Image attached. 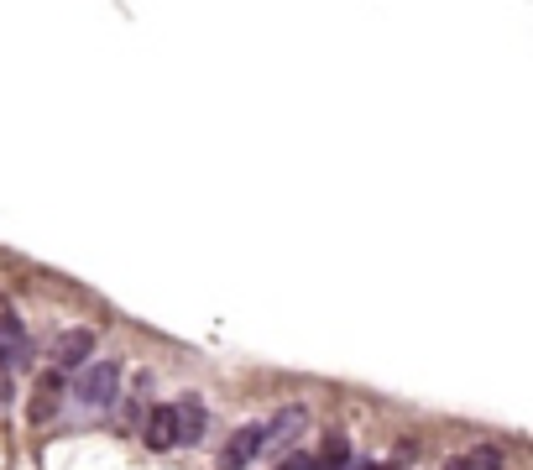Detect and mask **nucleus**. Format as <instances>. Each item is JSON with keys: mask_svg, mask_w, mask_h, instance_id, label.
I'll use <instances>...</instances> for the list:
<instances>
[{"mask_svg": "<svg viewBox=\"0 0 533 470\" xmlns=\"http://www.w3.org/2000/svg\"><path fill=\"white\" fill-rule=\"evenodd\" d=\"M277 470H309V460H304V455H288V460L277 465Z\"/></svg>", "mask_w": 533, "mask_h": 470, "instance_id": "9b49d317", "label": "nucleus"}, {"mask_svg": "<svg viewBox=\"0 0 533 470\" xmlns=\"http://www.w3.org/2000/svg\"><path fill=\"white\" fill-rule=\"evenodd\" d=\"M377 470H398V460H387V465H377Z\"/></svg>", "mask_w": 533, "mask_h": 470, "instance_id": "f8f14e48", "label": "nucleus"}, {"mask_svg": "<svg viewBox=\"0 0 533 470\" xmlns=\"http://www.w3.org/2000/svg\"><path fill=\"white\" fill-rule=\"evenodd\" d=\"M63 408V371H48V376H37V387L27 397V418L32 423H53Z\"/></svg>", "mask_w": 533, "mask_h": 470, "instance_id": "f03ea898", "label": "nucleus"}, {"mask_svg": "<svg viewBox=\"0 0 533 470\" xmlns=\"http://www.w3.org/2000/svg\"><path fill=\"white\" fill-rule=\"evenodd\" d=\"M0 366L6 371L27 366V329H21L16 314H0Z\"/></svg>", "mask_w": 533, "mask_h": 470, "instance_id": "423d86ee", "label": "nucleus"}, {"mask_svg": "<svg viewBox=\"0 0 533 470\" xmlns=\"http://www.w3.org/2000/svg\"><path fill=\"white\" fill-rule=\"evenodd\" d=\"M74 397H79L84 408H110L115 397H121V366H115V361L84 366V371H79V382H74Z\"/></svg>", "mask_w": 533, "mask_h": 470, "instance_id": "f257e3e1", "label": "nucleus"}, {"mask_svg": "<svg viewBox=\"0 0 533 470\" xmlns=\"http://www.w3.org/2000/svg\"><path fill=\"white\" fill-rule=\"evenodd\" d=\"M173 429H178V444H199L204 429H210V413H204V403L194 392H183L173 403Z\"/></svg>", "mask_w": 533, "mask_h": 470, "instance_id": "20e7f679", "label": "nucleus"}, {"mask_svg": "<svg viewBox=\"0 0 533 470\" xmlns=\"http://www.w3.org/2000/svg\"><path fill=\"white\" fill-rule=\"evenodd\" d=\"M89 356H95V335H89V329H68L53 345V371H79Z\"/></svg>", "mask_w": 533, "mask_h": 470, "instance_id": "39448f33", "label": "nucleus"}, {"mask_svg": "<svg viewBox=\"0 0 533 470\" xmlns=\"http://www.w3.org/2000/svg\"><path fill=\"white\" fill-rule=\"evenodd\" d=\"M142 439L152 444V450H173V444H178V429H173V403H168V408L142 413Z\"/></svg>", "mask_w": 533, "mask_h": 470, "instance_id": "6e6552de", "label": "nucleus"}, {"mask_svg": "<svg viewBox=\"0 0 533 470\" xmlns=\"http://www.w3.org/2000/svg\"><path fill=\"white\" fill-rule=\"evenodd\" d=\"M257 455H262V429L251 423V429H236V434H230L225 455H220V470H246Z\"/></svg>", "mask_w": 533, "mask_h": 470, "instance_id": "0eeeda50", "label": "nucleus"}, {"mask_svg": "<svg viewBox=\"0 0 533 470\" xmlns=\"http://www.w3.org/2000/svg\"><path fill=\"white\" fill-rule=\"evenodd\" d=\"M450 470H502V455L497 450H471V455H460V460H450Z\"/></svg>", "mask_w": 533, "mask_h": 470, "instance_id": "9d476101", "label": "nucleus"}, {"mask_svg": "<svg viewBox=\"0 0 533 470\" xmlns=\"http://www.w3.org/2000/svg\"><path fill=\"white\" fill-rule=\"evenodd\" d=\"M309 429V408H283V413H272V423H267V429H262V450H288V444L298 439V434H304Z\"/></svg>", "mask_w": 533, "mask_h": 470, "instance_id": "7ed1b4c3", "label": "nucleus"}, {"mask_svg": "<svg viewBox=\"0 0 533 470\" xmlns=\"http://www.w3.org/2000/svg\"><path fill=\"white\" fill-rule=\"evenodd\" d=\"M351 465V439L345 434H324V444H319V455L309 460V470H345Z\"/></svg>", "mask_w": 533, "mask_h": 470, "instance_id": "1a4fd4ad", "label": "nucleus"}]
</instances>
